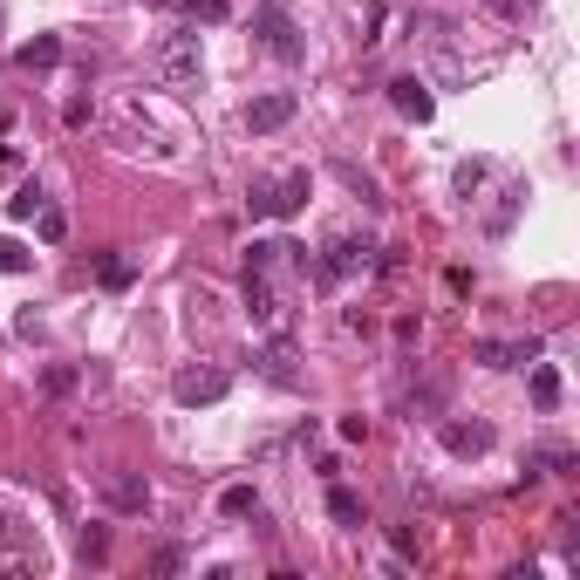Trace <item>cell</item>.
Returning a JSON list of instances; mask_svg holds the SVG:
<instances>
[{
  "mask_svg": "<svg viewBox=\"0 0 580 580\" xmlns=\"http://www.w3.org/2000/svg\"><path fill=\"white\" fill-rule=\"evenodd\" d=\"M253 219H294L301 205H308V171H287V178H253Z\"/></svg>",
  "mask_w": 580,
  "mask_h": 580,
  "instance_id": "1",
  "label": "cell"
},
{
  "mask_svg": "<svg viewBox=\"0 0 580 580\" xmlns=\"http://www.w3.org/2000/svg\"><path fill=\"white\" fill-rule=\"evenodd\" d=\"M226 389H232V376L219 369V362H192V369H178V376H171V396H178L185 410H198V403H219Z\"/></svg>",
  "mask_w": 580,
  "mask_h": 580,
  "instance_id": "2",
  "label": "cell"
},
{
  "mask_svg": "<svg viewBox=\"0 0 580 580\" xmlns=\"http://www.w3.org/2000/svg\"><path fill=\"white\" fill-rule=\"evenodd\" d=\"M369 260H376V246H362V239H328V253H321V267H314V280L321 287H342L348 273H369Z\"/></svg>",
  "mask_w": 580,
  "mask_h": 580,
  "instance_id": "3",
  "label": "cell"
},
{
  "mask_svg": "<svg viewBox=\"0 0 580 580\" xmlns=\"http://www.w3.org/2000/svg\"><path fill=\"white\" fill-rule=\"evenodd\" d=\"M253 35L267 41L280 62H301V35H294V21H287V7H280V0H267V7L253 14Z\"/></svg>",
  "mask_w": 580,
  "mask_h": 580,
  "instance_id": "4",
  "label": "cell"
},
{
  "mask_svg": "<svg viewBox=\"0 0 580 580\" xmlns=\"http://www.w3.org/2000/svg\"><path fill=\"white\" fill-rule=\"evenodd\" d=\"M157 76L164 82H198V35H164L157 41Z\"/></svg>",
  "mask_w": 580,
  "mask_h": 580,
  "instance_id": "5",
  "label": "cell"
},
{
  "mask_svg": "<svg viewBox=\"0 0 580 580\" xmlns=\"http://www.w3.org/2000/svg\"><path fill=\"white\" fill-rule=\"evenodd\" d=\"M280 123H294V96H287V89H267V96L246 103V130H253V137H273Z\"/></svg>",
  "mask_w": 580,
  "mask_h": 580,
  "instance_id": "6",
  "label": "cell"
},
{
  "mask_svg": "<svg viewBox=\"0 0 580 580\" xmlns=\"http://www.w3.org/2000/svg\"><path fill=\"white\" fill-rule=\"evenodd\" d=\"M103 505H110V512H151V485H144L137 471H110V478H103Z\"/></svg>",
  "mask_w": 580,
  "mask_h": 580,
  "instance_id": "7",
  "label": "cell"
},
{
  "mask_svg": "<svg viewBox=\"0 0 580 580\" xmlns=\"http://www.w3.org/2000/svg\"><path fill=\"white\" fill-rule=\"evenodd\" d=\"M471 362H485V369H526V362H540V342L533 335L526 342H478Z\"/></svg>",
  "mask_w": 580,
  "mask_h": 580,
  "instance_id": "8",
  "label": "cell"
},
{
  "mask_svg": "<svg viewBox=\"0 0 580 580\" xmlns=\"http://www.w3.org/2000/svg\"><path fill=\"white\" fill-rule=\"evenodd\" d=\"M389 103H396V116H410V123H430V110H437V96H430L417 76H396V82H389Z\"/></svg>",
  "mask_w": 580,
  "mask_h": 580,
  "instance_id": "9",
  "label": "cell"
},
{
  "mask_svg": "<svg viewBox=\"0 0 580 580\" xmlns=\"http://www.w3.org/2000/svg\"><path fill=\"white\" fill-rule=\"evenodd\" d=\"M260 376H267V383H280V389L301 383V369H294V342H287V335H280V342H267V355H260Z\"/></svg>",
  "mask_w": 580,
  "mask_h": 580,
  "instance_id": "10",
  "label": "cell"
},
{
  "mask_svg": "<svg viewBox=\"0 0 580 580\" xmlns=\"http://www.w3.org/2000/svg\"><path fill=\"white\" fill-rule=\"evenodd\" d=\"M444 451H458V458H485V451H492V424H444Z\"/></svg>",
  "mask_w": 580,
  "mask_h": 580,
  "instance_id": "11",
  "label": "cell"
},
{
  "mask_svg": "<svg viewBox=\"0 0 580 580\" xmlns=\"http://www.w3.org/2000/svg\"><path fill=\"white\" fill-rule=\"evenodd\" d=\"M14 62H21V69H55V62H62V41H55V35L21 41V48H14Z\"/></svg>",
  "mask_w": 580,
  "mask_h": 580,
  "instance_id": "12",
  "label": "cell"
},
{
  "mask_svg": "<svg viewBox=\"0 0 580 580\" xmlns=\"http://www.w3.org/2000/svg\"><path fill=\"white\" fill-rule=\"evenodd\" d=\"M362 512H369V505H362V492L328 485V519H335V526H362Z\"/></svg>",
  "mask_w": 580,
  "mask_h": 580,
  "instance_id": "13",
  "label": "cell"
},
{
  "mask_svg": "<svg viewBox=\"0 0 580 580\" xmlns=\"http://www.w3.org/2000/svg\"><path fill=\"white\" fill-rule=\"evenodd\" d=\"M533 403H540V410H560V369H546V362H533Z\"/></svg>",
  "mask_w": 580,
  "mask_h": 580,
  "instance_id": "14",
  "label": "cell"
},
{
  "mask_svg": "<svg viewBox=\"0 0 580 580\" xmlns=\"http://www.w3.org/2000/svg\"><path fill=\"white\" fill-rule=\"evenodd\" d=\"M35 232H41V246H62V239H69V212H62V205H41Z\"/></svg>",
  "mask_w": 580,
  "mask_h": 580,
  "instance_id": "15",
  "label": "cell"
},
{
  "mask_svg": "<svg viewBox=\"0 0 580 580\" xmlns=\"http://www.w3.org/2000/svg\"><path fill=\"white\" fill-rule=\"evenodd\" d=\"M219 512H226V519H246V512H260V492H253V485H226V492H219Z\"/></svg>",
  "mask_w": 580,
  "mask_h": 580,
  "instance_id": "16",
  "label": "cell"
},
{
  "mask_svg": "<svg viewBox=\"0 0 580 580\" xmlns=\"http://www.w3.org/2000/svg\"><path fill=\"white\" fill-rule=\"evenodd\" d=\"M178 7H185V21H205V28L232 21V0H178Z\"/></svg>",
  "mask_w": 580,
  "mask_h": 580,
  "instance_id": "17",
  "label": "cell"
},
{
  "mask_svg": "<svg viewBox=\"0 0 580 580\" xmlns=\"http://www.w3.org/2000/svg\"><path fill=\"white\" fill-rule=\"evenodd\" d=\"M103 287H130V280H137V260H123V253H103Z\"/></svg>",
  "mask_w": 580,
  "mask_h": 580,
  "instance_id": "18",
  "label": "cell"
},
{
  "mask_svg": "<svg viewBox=\"0 0 580 580\" xmlns=\"http://www.w3.org/2000/svg\"><path fill=\"white\" fill-rule=\"evenodd\" d=\"M82 560H89V567L110 560V533H103V526H82Z\"/></svg>",
  "mask_w": 580,
  "mask_h": 580,
  "instance_id": "19",
  "label": "cell"
},
{
  "mask_svg": "<svg viewBox=\"0 0 580 580\" xmlns=\"http://www.w3.org/2000/svg\"><path fill=\"white\" fill-rule=\"evenodd\" d=\"M41 205H48V198H41V185H21V192L7 198V212H14V219H35Z\"/></svg>",
  "mask_w": 580,
  "mask_h": 580,
  "instance_id": "20",
  "label": "cell"
},
{
  "mask_svg": "<svg viewBox=\"0 0 580 580\" xmlns=\"http://www.w3.org/2000/svg\"><path fill=\"white\" fill-rule=\"evenodd\" d=\"M28 260H35V253H28L21 239H0V273H28Z\"/></svg>",
  "mask_w": 580,
  "mask_h": 580,
  "instance_id": "21",
  "label": "cell"
},
{
  "mask_svg": "<svg viewBox=\"0 0 580 580\" xmlns=\"http://www.w3.org/2000/svg\"><path fill=\"white\" fill-rule=\"evenodd\" d=\"M499 21H526V7H540V0H485Z\"/></svg>",
  "mask_w": 580,
  "mask_h": 580,
  "instance_id": "22",
  "label": "cell"
},
{
  "mask_svg": "<svg viewBox=\"0 0 580 580\" xmlns=\"http://www.w3.org/2000/svg\"><path fill=\"white\" fill-rule=\"evenodd\" d=\"M7 178H21V151H14V144H0V185H7Z\"/></svg>",
  "mask_w": 580,
  "mask_h": 580,
  "instance_id": "23",
  "label": "cell"
},
{
  "mask_svg": "<svg viewBox=\"0 0 580 580\" xmlns=\"http://www.w3.org/2000/svg\"><path fill=\"white\" fill-rule=\"evenodd\" d=\"M485 185V164H458V192H478Z\"/></svg>",
  "mask_w": 580,
  "mask_h": 580,
  "instance_id": "24",
  "label": "cell"
},
{
  "mask_svg": "<svg viewBox=\"0 0 580 580\" xmlns=\"http://www.w3.org/2000/svg\"><path fill=\"white\" fill-rule=\"evenodd\" d=\"M21 540V526H14V512H0V553H7V546Z\"/></svg>",
  "mask_w": 580,
  "mask_h": 580,
  "instance_id": "25",
  "label": "cell"
}]
</instances>
